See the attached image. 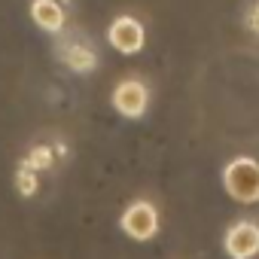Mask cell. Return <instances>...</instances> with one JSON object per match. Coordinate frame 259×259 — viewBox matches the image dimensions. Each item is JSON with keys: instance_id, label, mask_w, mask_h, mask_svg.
Returning <instances> with one entry per match:
<instances>
[{"instance_id": "obj_3", "label": "cell", "mask_w": 259, "mask_h": 259, "mask_svg": "<svg viewBox=\"0 0 259 259\" xmlns=\"http://www.w3.org/2000/svg\"><path fill=\"white\" fill-rule=\"evenodd\" d=\"M107 40H110V46L119 49L122 55H135V52L144 49V40H147V37H144V25H141L138 19H132V16H119V19L110 25Z\"/></svg>"}, {"instance_id": "obj_1", "label": "cell", "mask_w": 259, "mask_h": 259, "mask_svg": "<svg viewBox=\"0 0 259 259\" xmlns=\"http://www.w3.org/2000/svg\"><path fill=\"white\" fill-rule=\"evenodd\" d=\"M223 186L235 201H244V204L259 201V162L247 156L232 159L223 171Z\"/></svg>"}, {"instance_id": "obj_2", "label": "cell", "mask_w": 259, "mask_h": 259, "mask_svg": "<svg viewBox=\"0 0 259 259\" xmlns=\"http://www.w3.org/2000/svg\"><path fill=\"white\" fill-rule=\"evenodd\" d=\"M122 232L132 235L135 241H150L159 232V213L150 201H135L122 213Z\"/></svg>"}, {"instance_id": "obj_4", "label": "cell", "mask_w": 259, "mask_h": 259, "mask_svg": "<svg viewBox=\"0 0 259 259\" xmlns=\"http://www.w3.org/2000/svg\"><path fill=\"white\" fill-rule=\"evenodd\" d=\"M226 253L232 259H253L259 253V226L253 220H241L226 232Z\"/></svg>"}, {"instance_id": "obj_5", "label": "cell", "mask_w": 259, "mask_h": 259, "mask_svg": "<svg viewBox=\"0 0 259 259\" xmlns=\"http://www.w3.org/2000/svg\"><path fill=\"white\" fill-rule=\"evenodd\" d=\"M147 104H150V92H147V85L138 82V79H125V82H119L116 92H113V107H116L122 116H128V119L144 116V113H147Z\"/></svg>"}, {"instance_id": "obj_6", "label": "cell", "mask_w": 259, "mask_h": 259, "mask_svg": "<svg viewBox=\"0 0 259 259\" xmlns=\"http://www.w3.org/2000/svg\"><path fill=\"white\" fill-rule=\"evenodd\" d=\"M31 19L37 22V28L58 34L64 28V10L55 0H31Z\"/></svg>"}, {"instance_id": "obj_7", "label": "cell", "mask_w": 259, "mask_h": 259, "mask_svg": "<svg viewBox=\"0 0 259 259\" xmlns=\"http://www.w3.org/2000/svg\"><path fill=\"white\" fill-rule=\"evenodd\" d=\"M64 61L73 67V70H79V73H85V70H92L95 67V52H89V49H82V46H70L67 52H64Z\"/></svg>"}]
</instances>
